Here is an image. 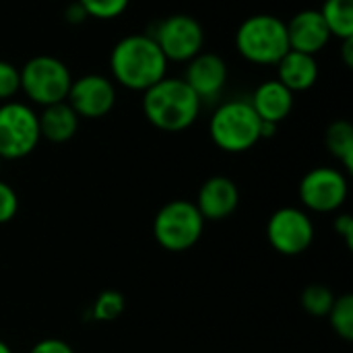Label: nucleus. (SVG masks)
I'll use <instances>...</instances> for the list:
<instances>
[{
  "instance_id": "1",
  "label": "nucleus",
  "mask_w": 353,
  "mask_h": 353,
  "mask_svg": "<svg viewBox=\"0 0 353 353\" xmlns=\"http://www.w3.org/2000/svg\"><path fill=\"white\" fill-rule=\"evenodd\" d=\"M110 72L124 89L143 93L168 77V58L149 33H132L112 48Z\"/></svg>"
},
{
  "instance_id": "2",
  "label": "nucleus",
  "mask_w": 353,
  "mask_h": 353,
  "mask_svg": "<svg viewBox=\"0 0 353 353\" xmlns=\"http://www.w3.org/2000/svg\"><path fill=\"white\" fill-rule=\"evenodd\" d=\"M201 105L203 101L196 93L178 77H163L143 91V114L149 124L163 132H182L190 128L201 114Z\"/></svg>"
},
{
  "instance_id": "3",
  "label": "nucleus",
  "mask_w": 353,
  "mask_h": 353,
  "mask_svg": "<svg viewBox=\"0 0 353 353\" xmlns=\"http://www.w3.org/2000/svg\"><path fill=\"white\" fill-rule=\"evenodd\" d=\"M236 50L252 64L275 66L290 52L285 21L269 12L244 19L236 31Z\"/></svg>"
},
{
  "instance_id": "4",
  "label": "nucleus",
  "mask_w": 353,
  "mask_h": 353,
  "mask_svg": "<svg viewBox=\"0 0 353 353\" xmlns=\"http://www.w3.org/2000/svg\"><path fill=\"white\" fill-rule=\"evenodd\" d=\"M261 124L263 120L248 99H230L213 112L209 134L221 151L244 153L261 141Z\"/></svg>"
},
{
  "instance_id": "5",
  "label": "nucleus",
  "mask_w": 353,
  "mask_h": 353,
  "mask_svg": "<svg viewBox=\"0 0 353 353\" xmlns=\"http://www.w3.org/2000/svg\"><path fill=\"white\" fill-rule=\"evenodd\" d=\"M19 74L21 91L31 103L46 108L58 101H66L72 74L60 58L50 54L33 56L23 64V68H19Z\"/></svg>"
},
{
  "instance_id": "6",
  "label": "nucleus",
  "mask_w": 353,
  "mask_h": 353,
  "mask_svg": "<svg viewBox=\"0 0 353 353\" xmlns=\"http://www.w3.org/2000/svg\"><path fill=\"white\" fill-rule=\"evenodd\" d=\"M205 230V219L196 205L184 199L165 203L153 219V236L157 244L170 252L192 248Z\"/></svg>"
},
{
  "instance_id": "7",
  "label": "nucleus",
  "mask_w": 353,
  "mask_h": 353,
  "mask_svg": "<svg viewBox=\"0 0 353 353\" xmlns=\"http://www.w3.org/2000/svg\"><path fill=\"white\" fill-rule=\"evenodd\" d=\"M37 112L23 101H4L0 105V157L14 161L31 155L39 145Z\"/></svg>"
},
{
  "instance_id": "8",
  "label": "nucleus",
  "mask_w": 353,
  "mask_h": 353,
  "mask_svg": "<svg viewBox=\"0 0 353 353\" xmlns=\"http://www.w3.org/2000/svg\"><path fill=\"white\" fill-rule=\"evenodd\" d=\"M149 35L157 41L168 62H188L205 48L203 25L192 14L184 12L165 17Z\"/></svg>"
},
{
  "instance_id": "9",
  "label": "nucleus",
  "mask_w": 353,
  "mask_h": 353,
  "mask_svg": "<svg viewBox=\"0 0 353 353\" xmlns=\"http://www.w3.org/2000/svg\"><path fill=\"white\" fill-rule=\"evenodd\" d=\"M350 194L347 178L341 170L321 165L304 174L298 186V196L302 205L316 213L339 211Z\"/></svg>"
},
{
  "instance_id": "10",
  "label": "nucleus",
  "mask_w": 353,
  "mask_h": 353,
  "mask_svg": "<svg viewBox=\"0 0 353 353\" xmlns=\"http://www.w3.org/2000/svg\"><path fill=\"white\" fill-rule=\"evenodd\" d=\"M267 240L269 244L285 256H298L306 252L314 240L312 219L304 209L283 207L277 209L267 223Z\"/></svg>"
},
{
  "instance_id": "11",
  "label": "nucleus",
  "mask_w": 353,
  "mask_h": 353,
  "mask_svg": "<svg viewBox=\"0 0 353 353\" xmlns=\"http://www.w3.org/2000/svg\"><path fill=\"white\" fill-rule=\"evenodd\" d=\"M66 103L74 110L79 118L97 120L108 116L116 105V87L114 81L99 72H89L79 79H72Z\"/></svg>"
},
{
  "instance_id": "12",
  "label": "nucleus",
  "mask_w": 353,
  "mask_h": 353,
  "mask_svg": "<svg viewBox=\"0 0 353 353\" xmlns=\"http://www.w3.org/2000/svg\"><path fill=\"white\" fill-rule=\"evenodd\" d=\"M228 64L219 54L201 52L186 62L184 81L201 101H213L221 95L228 83Z\"/></svg>"
},
{
  "instance_id": "13",
  "label": "nucleus",
  "mask_w": 353,
  "mask_h": 353,
  "mask_svg": "<svg viewBox=\"0 0 353 353\" xmlns=\"http://www.w3.org/2000/svg\"><path fill=\"white\" fill-rule=\"evenodd\" d=\"M194 205L205 221H221L240 205L238 184L228 176H211L201 184Z\"/></svg>"
},
{
  "instance_id": "14",
  "label": "nucleus",
  "mask_w": 353,
  "mask_h": 353,
  "mask_svg": "<svg viewBox=\"0 0 353 353\" xmlns=\"http://www.w3.org/2000/svg\"><path fill=\"white\" fill-rule=\"evenodd\" d=\"M285 27H288L290 50H296V52L316 56L331 41V33L319 8H304L296 12L285 23Z\"/></svg>"
},
{
  "instance_id": "15",
  "label": "nucleus",
  "mask_w": 353,
  "mask_h": 353,
  "mask_svg": "<svg viewBox=\"0 0 353 353\" xmlns=\"http://www.w3.org/2000/svg\"><path fill=\"white\" fill-rule=\"evenodd\" d=\"M248 101L254 108V112L259 114V118L263 122H271V124L283 122L294 110V93L285 85H281L277 79L263 81L254 89V93Z\"/></svg>"
},
{
  "instance_id": "16",
  "label": "nucleus",
  "mask_w": 353,
  "mask_h": 353,
  "mask_svg": "<svg viewBox=\"0 0 353 353\" xmlns=\"http://www.w3.org/2000/svg\"><path fill=\"white\" fill-rule=\"evenodd\" d=\"M275 66H277V81L285 85L292 93L308 91L319 81L316 56L290 50Z\"/></svg>"
},
{
  "instance_id": "17",
  "label": "nucleus",
  "mask_w": 353,
  "mask_h": 353,
  "mask_svg": "<svg viewBox=\"0 0 353 353\" xmlns=\"http://www.w3.org/2000/svg\"><path fill=\"white\" fill-rule=\"evenodd\" d=\"M79 120L81 118L74 114V110L66 101L46 105L37 114L39 134H41V139H46L50 143H58V145L68 143L79 130Z\"/></svg>"
},
{
  "instance_id": "18",
  "label": "nucleus",
  "mask_w": 353,
  "mask_h": 353,
  "mask_svg": "<svg viewBox=\"0 0 353 353\" xmlns=\"http://www.w3.org/2000/svg\"><path fill=\"white\" fill-rule=\"evenodd\" d=\"M325 145L329 153L339 159L347 174L353 172V126L347 120H335L325 132Z\"/></svg>"
},
{
  "instance_id": "19",
  "label": "nucleus",
  "mask_w": 353,
  "mask_h": 353,
  "mask_svg": "<svg viewBox=\"0 0 353 353\" xmlns=\"http://www.w3.org/2000/svg\"><path fill=\"white\" fill-rule=\"evenodd\" d=\"M319 10L331 37L353 39V0H325Z\"/></svg>"
},
{
  "instance_id": "20",
  "label": "nucleus",
  "mask_w": 353,
  "mask_h": 353,
  "mask_svg": "<svg viewBox=\"0 0 353 353\" xmlns=\"http://www.w3.org/2000/svg\"><path fill=\"white\" fill-rule=\"evenodd\" d=\"M333 302H335V294L329 285H323V283H312L308 285L302 296H300V304L302 308L310 314V316H327L333 308Z\"/></svg>"
},
{
  "instance_id": "21",
  "label": "nucleus",
  "mask_w": 353,
  "mask_h": 353,
  "mask_svg": "<svg viewBox=\"0 0 353 353\" xmlns=\"http://www.w3.org/2000/svg\"><path fill=\"white\" fill-rule=\"evenodd\" d=\"M329 316V325L331 329L343 339V341H352L353 339V296L352 294H343L339 298H335Z\"/></svg>"
},
{
  "instance_id": "22",
  "label": "nucleus",
  "mask_w": 353,
  "mask_h": 353,
  "mask_svg": "<svg viewBox=\"0 0 353 353\" xmlns=\"http://www.w3.org/2000/svg\"><path fill=\"white\" fill-rule=\"evenodd\" d=\"M124 308H126L124 296L120 292H116V290H105L95 298L91 314L99 323H112L124 312Z\"/></svg>"
},
{
  "instance_id": "23",
  "label": "nucleus",
  "mask_w": 353,
  "mask_h": 353,
  "mask_svg": "<svg viewBox=\"0 0 353 353\" xmlns=\"http://www.w3.org/2000/svg\"><path fill=\"white\" fill-rule=\"evenodd\" d=\"M87 17L91 19H99V21H112V19H118L120 14L126 12L130 0H77Z\"/></svg>"
},
{
  "instance_id": "24",
  "label": "nucleus",
  "mask_w": 353,
  "mask_h": 353,
  "mask_svg": "<svg viewBox=\"0 0 353 353\" xmlns=\"http://www.w3.org/2000/svg\"><path fill=\"white\" fill-rule=\"evenodd\" d=\"M21 91V74L19 68L0 58V101H10Z\"/></svg>"
},
{
  "instance_id": "25",
  "label": "nucleus",
  "mask_w": 353,
  "mask_h": 353,
  "mask_svg": "<svg viewBox=\"0 0 353 353\" xmlns=\"http://www.w3.org/2000/svg\"><path fill=\"white\" fill-rule=\"evenodd\" d=\"M17 211H19V196L14 188L0 180V225L12 221Z\"/></svg>"
},
{
  "instance_id": "26",
  "label": "nucleus",
  "mask_w": 353,
  "mask_h": 353,
  "mask_svg": "<svg viewBox=\"0 0 353 353\" xmlns=\"http://www.w3.org/2000/svg\"><path fill=\"white\" fill-rule=\"evenodd\" d=\"M29 353H74V350L66 341H62V339L48 337V339L37 341Z\"/></svg>"
},
{
  "instance_id": "27",
  "label": "nucleus",
  "mask_w": 353,
  "mask_h": 353,
  "mask_svg": "<svg viewBox=\"0 0 353 353\" xmlns=\"http://www.w3.org/2000/svg\"><path fill=\"white\" fill-rule=\"evenodd\" d=\"M335 230H337V234L347 242V246H352V238H353V217L352 215H347V213H343V215H339L337 219H335Z\"/></svg>"
},
{
  "instance_id": "28",
  "label": "nucleus",
  "mask_w": 353,
  "mask_h": 353,
  "mask_svg": "<svg viewBox=\"0 0 353 353\" xmlns=\"http://www.w3.org/2000/svg\"><path fill=\"white\" fill-rule=\"evenodd\" d=\"M64 19H66V23H70V25H81V23H85L89 17H87L85 8L74 0V2H70V4L66 6V10H64Z\"/></svg>"
},
{
  "instance_id": "29",
  "label": "nucleus",
  "mask_w": 353,
  "mask_h": 353,
  "mask_svg": "<svg viewBox=\"0 0 353 353\" xmlns=\"http://www.w3.org/2000/svg\"><path fill=\"white\" fill-rule=\"evenodd\" d=\"M341 58L345 66L353 64V39H343L341 41Z\"/></svg>"
},
{
  "instance_id": "30",
  "label": "nucleus",
  "mask_w": 353,
  "mask_h": 353,
  "mask_svg": "<svg viewBox=\"0 0 353 353\" xmlns=\"http://www.w3.org/2000/svg\"><path fill=\"white\" fill-rule=\"evenodd\" d=\"M0 353H12V350H10V347H8V345L2 341V339H0Z\"/></svg>"
},
{
  "instance_id": "31",
  "label": "nucleus",
  "mask_w": 353,
  "mask_h": 353,
  "mask_svg": "<svg viewBox=\"0 0 353 353\" xmlns=\"http://www.w3.org/2000/svg\"><path fill=\"white\" fill-rule=\"evenodd\" d=\"M0 170H2V157H0Z\"/></svg>"
}]
</instances>
